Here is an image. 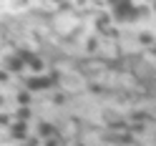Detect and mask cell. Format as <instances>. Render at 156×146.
<instances>
[{"label": "cell", "instance_id": "cell-6", "mask_svg": "<svg viewBox=\"0 0 156 146\" xmlns=\"http://www.w3.org/2000/svg\"><path fill=\"white\" fill-rule=\"evenodd\" d=\"M30 116H33L30 106H20V109L15 111V116H13V119H15V121H28V119H30Z\"/></svg>", "mask_w": 156, "mask_h": 146}, {"label": "cell", "instance_id": "cell-1", "mask_svg": "<svg viewBox=\"0 0 156 146\" xmlns=\"http://www.w3.org/2000/svg\"><path fill=\"white\" fill-rule=\"evenodd\" d=\"M55 81H58V76L53 73V76H30V78L25 81V88L28 91H45V88H53L55 86Z\"/></svg>", "mask_w": 156, "mask_h": 146}, {"label": "cell", "instance_id": "cell-15", "mask_svg": "<svg viewBox=\"0 0 156 146\" xmlns=\"http://www.w3.org/2000/svg\"><path fill=\"white\" fill-rule=\"evenodd\" d=\"M0 81H8V73H3V71H0Z\"/></svg>", "mask_w": 156, "mask_h": 146}, {"label": "cell", "instance_id": "cell-3", "mask_svg": "<svg viewBox=\"0 0 156 146\" xmlns=\"http://www.w3.org/2000/svg\"><path fill=\"white\" fill-rule=\"evenodd\" d=\"M3 68H5V71H10V73H20L23 68H25V61H23L20 55H8Z\"/></svg>", "mask_w": 156, "mask_h": 146}, {"label": "cell", "instance_id": "cell-10", "mask_svg": "<svg viewBox=\"0 0 156 146\" xmlns=\"http://www.w3.org/2000/svg\"><path fill=\"white\" fill-rule=\"evenodd\" d=\"M43 146H61V139H58V136H51V139H43Z\"/></svg>", "mask_w": 156, "mask_h": 146}, {"label": "cell", "instance_id": "cell-9", "mask_svg": "<svg viewBox=\"0 0 156 146\" xmlns=\"http://www.w3.org/2000/svg\"><path fill=\"white\" fill-rule=\"evenodd\" d=\"M139 43H141V45H154V35H151V33H141V35H139Z\"/></svg>", "mask_w": 156, "mask_h": 146}, {"label": "cell", "instance_id": "cell-7", "mask_svg": "<svg viewBox=\"0 0 156 146\" xmlns=\"http://www.w3.org/2000/svg\"><path fill=\"white\" fill-rule=\"evenodd\" d=\"M15 101L20 103V106H30V101H33V96H30V91L25 88V91H20V93L15 96Z\"/></svg>", "mask_w": 156, "mask_h": 146}, {"label": "cell", "instance_id": "cell-16", "mask_svg": "<svg viewBox=\"0 0 156 146\" xmlns=\"http://www.w3.org/2000/svg\"><path fill=\"white\" fill-rule=\"evenodd\" d=\"M81 3H83V0H81Z\"/></svg>", "mask_w": 156, "mask_h": 146}, {"label": "cell", "instance_id": "cell-4", "mask_svg": "<svg viewBox=\"0 0 156 146\" xmlns=\"http://www.w3.org/2000/svg\"><path fill=\"white\" fill-rule=\"evenodd\" d=\"M51 136H58L55 126L48 123V121H41V123H38V139H51Z\"/></svg>", "mask_w": 156, "mask_h": 146}, {"label": "cell", "instance_id": "cell-2", "mask_svg": "<svg viewBox=\"0 0 156 146\" xmlns=\"http://www.w3.org/2000/svg\"><path fill=\"white\" fill-rule=\"evenodd\" d=\"M10 136H13L15 141H25V139H28V121H13Z\"/></svg>", "mask_w": 156, "mask_h": 146}, {"label": "cell", "instance_id": "cell-12", "mask_svg": "<svg viewBox=\"0 0 156 146\" xmlns=\"http://www.w3.org/2000/svg\"><path fill=\"white\" fill-rule=\"evenodd\" d=\"M53 103H58V106L66 103V96H63V93H55V96H53Z\"/></svg>", "mask_w": 156, "mask_h": 146}, {"label": "cell", "instance_id": "cell-5", "mask_svg": "<svg viewBox=\"0 0 156 146\" xmlns=\"http://www.w3.org/2000/svg\"><path fill=\"white\" fill-rule=\"evenodd\" d=\"M25 66H28V68L33 71V76H41V73H43V68H45V63H43V61H41L38 55H30V58L25 61Z\"/></svg>", "mask_w": 156, "mask_h": 146}, {"label": "cell", "instance_id": "cell-14", "mask_svg": "<svg viewBox=\"0 0 156 146\" xmlns=\"http://www.w3.org/2000/svg\"><path fill=\"white\" fill-rule=\"evenodd\" d=\"M131 129H133L136 134H141V131H144V123H133V126H131Z\"/></svg>", "mask_w": 156, "mask_h": 146}, {"label": "cell", "instance_id": "cell-13", "mask_svg": "<svg viewBox=\"0 0 156 146\" xmlns=\"http://www.w3.org/2000/svg\"><path fill=\"white\" fill-rule=\"evenodd\" d=\"M8 123H10V119H8L5 113H0V126H8Z\"/></svg>", "mask_w": 156, "mask_h": 146}, {"label": "cell", "instance_id": "cell-11", "mask_svg": "<svg viewBox=\"0 0 156 146\" xmlns=\"http://www.w3.org/2000/svg\"><path fill=\"white\" fill-rule=\"evenodd\" d=\"M41 141H43V139H38V136H28V139H25V146H41Z\"/></svg>", "mask_w": 156, "mask_h": 146}, {"label": "cell", "instance_id": "cell-8", "mask_svg": "<svg viewBox=\"0 0 156 146\" xmlns=\"http://www.w3.org/2000/svg\"><path fill=\"white\" fill-rule=\"evenodd\" d=\"M83 48H86V53H96V51H98V38H93V35L86 38V45Z\"/></svg>", "mask_w": 156, "mask_h": 146}]
</instances>
